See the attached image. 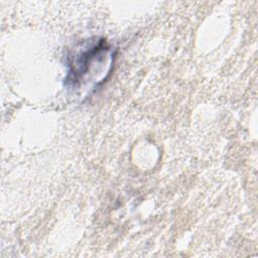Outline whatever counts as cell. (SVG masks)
I'll use <instances>...</instances> for the list:
<instances>
[{"label": "cell", "mask_w": 258, "mask_h": 258, "mask_svg": "<svg viewBox=\"0 0 258 258\" xmlns=\"http://www.w3.org/2000/svg\"><path fill=\"white\" fill-rule=\"evenodd\" d=\"M110 46L104 39L90 45L73 56L70 62L68 81L72 85H82L88 82L89 73L95 74L97 64L102 66L107 60Z\"/></svg>", "instance_id": "1"}]
</instances>
